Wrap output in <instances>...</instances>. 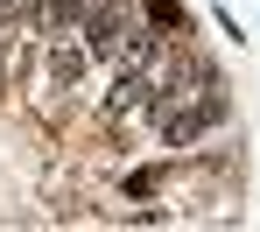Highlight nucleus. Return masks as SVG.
I'll list each match as a JSON object with an SVG mask.
<instances>
[{
    "label": "nucleus",
    "mask_w": 260,
    "mask_h": 232,
    "mask_svg": "<svg viewBox=\"0 0 260 232\" xmlns=\"http://www.w3.org/2000/svg\"><path fill=\"white\" fill-rule=\"evenodd\" d=\"M225 113H232V106H225V85H218V78H204V98H197L190 113H176V106L162 113V141H169V148H190V141L204 134V127H218Z\"/></svg>",
    "instance_id": "nucleus-1"
},
{
    "label": "nucleus",
    "mask_w": 260,
    "mask_h": 232,
    "mask_svg": "<svg viewBox=\"0 0 260 232\" xmlns=\"http://www.w3.org/2000/svg\"><path fill=\"white\" fill-rule=\"evenodd\" d=\"M141 14H148L162 36H190V14H183V0H141Z\"/></svg>",
    "instance_id": "nucleus-2"
},
{
    "label": "nucleus",
    "mask_w": 260,
    "mask_h": 232,
    "mask_svg": "<svg viewBox=\"0 0 260 232\" xmlns=\"http://www.w3.org/2000/svg\"><path fill=\"white\" fill-rule=\"evenodd\" d=\"M169 176H176V162H148V169H134V176H127V197H155Z\"/></svg>",
    "instance_id": "nucleus-3"
},
{
    "label": "nucleus",
    "mask_w": 260,
    "mask_h": 232,
    "mask_svg": "<svg viewBox=\"0 0 260 232\" xmlns=\"http://www.w3.org/2000/svg\"><path fill=\"white\" fill-rule=\"evenodd\" d=\"M91 49H99V56H113V49H120V14H113V7H99V14H91Z\"/></svg>",
    "instance_id": "nucleus-4"
},
{
    "label": "nucleus",
    "mask_w": 260,
    "mask_h": 232,
    "mask_svg": "<svg viewBox=\"0 0 260 232\" xmlns=\"http://www.w3.org/2000/svg\"><path fill=\"white\" fill-rule=\"evenodd\" d=\"M85 14V0H43V36H56L63 21H78Z\"/></svg>",
    "instance_id": "nucleus-5"
},
{
    "label": "nucleus",
    "mask_w": 260,
    "mask_h": 232,
    "mask_svg": "<svg viewBox=\"0 0 260 232\" xmlns=\"http://www.w3.org/2000/svg\"><path fill=\"white\" fill-rule=\"evenodd\" d=\"M49 71H56V85H78V78H85V56H78V49H56Z\"/></svg>",
    "instance_id": "nucleus-6"
}]
</instances>
